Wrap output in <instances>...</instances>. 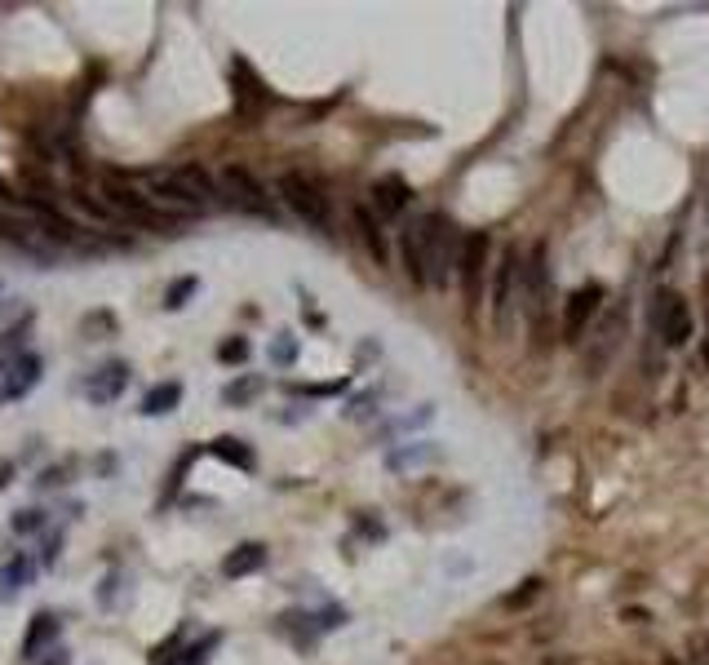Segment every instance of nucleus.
Wrapping results in <instances>:
<instances>
[{
	"label": "nucleus",
	"instance_id": "obj_1",
	"mask_svg": "<svg viewBox=\"0 0 709 665\" xmlns=\"http://www.w3.org/2000/svg\"><path fill=\"white\" fill-rule=\"evenodd\" d=\"M275 191H280V200L289 204V209L297 213V218L306 222V227H315V231H333V209H328V196H324V187L315 178H306V173H280V182H275Z\"/></svg>",
	"mask_w": 709,
	"mask_h": 665
},
{
	"label": "nucleus",
	"instance_id": "obj_2",
	"mask_svg": "<svg viewBox=\"0 0 709 665\" xmlns=\"http://www.w3.org/2000/svg\"><path fill=\"white\" fill-rule=\"evenodd\" d=\"M647 324H652V333L661 337L665 346H683L687 337H692V311H687V302L678 298L674 289H661L652 298V311H647Z\"/></svg>",
	"mask_w": 709,
	"mask_h": 665
},
{
	"label": "nucleus",
	"instance_id": "obj_3",
	"mask_svg": "<svg viewBox=\"0 0 709 665\" xmlns=\"http://www.w3.org/2000/svg\"><path fill=\"white\" fill-rule=\"evenodd\" d=\"M426 231H430V280H435V289H444V284L452 280V271H457V262H461L457 227H452L444 213H430Z\"/></svg>",
	"mask_w": 709,
	"mask_h": 665
},
{
	"label": "nucleus",
	"instance_id": "obj_4",
	"mask_svg": "<svg viewBox=\"0 0 709 665\" xmlns=\"http://www.w3.org/2000/svg\"><path fill=\"white\" fill-rule=\"evenodd\" d=\"M488 231H470L461 240V262H457V275H461V293H466V306L475 311L479 298H484V280H488Z\"/></svg>",
	"mask_w": 709,
	"mask_h": 665
},
{
	"label": "nucleus",
	"instance_id": "obj_5",
	"mask_svg": "<svg viewBox=\"0 0 709 665\" xmlns=\"http://www.w3.org/2000/svg\"><path fill=\"white\" fill-rule=\"evenodd\" d=\"M222 196H231L240 209H249V213H258V218H275V209H271V200H266V191H262V182L253 178L244 165H226L222 169Z\"/></svg>",
	"mask_w": 709,
	"mask_h": 665
},
{
	"label": "nucleus",
	"instance_id": "obj_6",
	"mask_svg": "<svg viewBox=\"0 0 709 665\" xmlns=\"http://www.w3.org/2000/svg\"><path fill=\"white\" fill-rule=\"evenodd\" d=\"M40 377H45V360L32 351H23L18 360L0 364V404H14V399H23L27 391H36Z\"/></svg>",
	"mask_w": 709,
	"mask_h": 665
},
{
	"label": "nucleus",
	"instance_id": "obj_7",
	"mask_svg": "<svg viewBox=\"0 0 709 665\" xmlns=\"http://www.w3.org/2000/svg\"><path fill=\"white\" fill-rule=\"evenodd\" d=\"M399 249H404V271L417 289L430 284V231H426V218H413L404 231H399Z\"/></svg>",
	"mask_w": 709,
	"mask_h": 665
},
{
	"label": "nucleus",
	"instance_id": "obj_8",
	"mask_svg": "<svg viewBox=\"0 0 709 665\" xmlns=\"http://www.w3.org/2000/svg\"><path fill=\"white\" fill-rule=\"evenodd\" d=\"M519 284H523L519 249H515V244H506V253H501V262H497V280H492V315H497V324L506 320L510 306H515Z\"/></svg>",
	"mask_w": 709,
	"mask_h": 665
},
{
	"label": "nucleus",
	"instance_id": "obj_9",
	"mask_svg": "<svg viewBox=\"0 0 709 665\" xmlns=\"http://www.w3.org/2000/svg\"><path fill=\"white\" fill-rule=\"evenodd\" d=\"M125 386H129V364L125 360H111V364H102L94 368V373L80 382V391H85L89 404H111V399H120L125 395Z\"/></svg>",
	"mask_w": 709,
	"mask_h": 665
},
{
	"label": "nucleus",
	"instance_id": "obj_10",
	"mask_svg": "<svg viewBox=\"0 0 709 665\" xmlns=\"http://www.w3.org/2000/svg\"><path fill=\"white\" fill-rule=\"evenodd\" d=\"M599 306H603V289H599V284H581V289L568 298V306H563V337H568L572 346L581 342L585 324L594 320V311H599Z\"/></svg>",
	"mask_w": 709,
	"mask_h": 665
},
{
	"label": "nucleus",
	"instance_id": "obj_11",
	"mask_svg": "<svg viewBox=\"0 0 709 665\" xmlns=\"http://www.w3.org/2000/svg\"><path fill=\"white\" fill-rule=\"evenodd\" d=\"M36 572H40V564H36L32 550H14V555L0 564V599H14L23 586H32Z\"/></svg>",
	"mask_w": 709,
	"mask_h": 665
},
{
	"label": "nucleus",
	"instance_id": "obj_12",
	"mask_svg": "<svg viewBox=\"0 0 709 665\" xmlns=\"http://www.w3.org/2000/svg\"><path fill=\"white\" fill-rule=\"evenodd\" d=\"M413 204V191H408L404 178H395V173H386V178L373 182V209L386 213V218H399V213Z\"/></svg>",
	"mask_w": 709,
	"mask_h": 665
},
{
	"label": "nucleus",
	"instance_id": "obj_13",
	"mask_svg": "<svg viewBox=\"0 0 709 665\" xmlns=\"http://www.w3.org/2000/svg\"><path fill=\"white\" fill-rule=\"evenodd\" d=\"M58 630H63V621H58V612H36L32 617V626H27V634H23V657L27 661H40L45 657V648L58 639Z\"/></svg>",
	"mask_w": 709,
	"mask_h": 665
},
{
	"label": "nucleus",
	"instance_id": "obj_14",
	"mask_svg": "<svg viewBox=\"0 0 709 665\" xmlns=\"http://www.w3.org/2000/svg\"><path fill=\"white\" fill-rule=\"evenodd\" d=\"M266 564V546L262 541H244V546H235L231 555L222 559V577H249V572H258Z\"/></svg>",
	"mask_w": 709,
	"mask_h": 665
},
{
	"label": "nucleus",
	"instance_id": "obj_15",
	"mask_svg": "<svg viewBox=\"0 0 709 665\" xmlns=\"http://www.w3.org/2000/svg\"><path fill=\"white\" fill-rule=\"evenodd\" d=\"M351 222H355L359 240L368 244V253H373V262H377V266H386V262H390V249H386V235H382V227H377V218L364 209V204H359V209L351 213Z\"/></svg>",
	"mask_w": 709,
	"mask_h": 665
},
{
	"label": "nucleus",
	"instance_id": "obj_16",
	"mask_svg": "<svg viewBox=\"0 0 709 665\" xmlns=\"http://www.w3.org/2000/svg\"><path fill=\"white\" fill-rule=\"evenodd\" d=\"M182 404V382H160L142 395V417H164Z\"/></svg>",
	"mask_w": 709,
	"mask_h": 665
},
{
	"label": "nucleus",
	"instance_id": "obj_17",
	"mask_svg": "<svg viewBox=\"0 0 709 665\" xmlns=\"http://www.w3.org/2000/svg\"><path fill=\"white\" fill-rule=\"evenodd\" d=\"M209 453H213V457H222V462H231V466H240V470H249V466H253V448L244 444V439H235V435L213 439Z\"/></svg>",
	"mask_w": 709,
	"mask_h": 665
},
{
	"label": "nucleus",
	"instance_id": "obj_18",
	"mask_svg": "<svg viewBox=\"0 0 709 665\" xmlns=\"http://www.w3.org/2000/svg\"><path fill=\"white\" fill-rule=\"evenodd\" d=\"M258 395H262V377H258V373H244V377H235V382H231V386H226V391H222V399H226V404H231V408L249 404V399H258Z\"/></svg>",
	"mask_w": 709,
	"mask_h": 665
},
{
	"label": "nucleus",
	"instance_id": "obj_19",
	"mask_svg": "<svg viewBox=\"0 0 709 665\" xmlns=\"http://www.w3.org/2000/svg\"><path fill=\"white\" fill-rule=\"evenodd\" d=\"M235 85H240V107H244V111H249L253 102H266V89H262V80L253 76V71L244 67V63H235Z\"/></svg>",
	"mask_w": 709,
	"mask_h": 665
},
{
	"label": "nucleus",
	"instance_id": "obj_20",
	"mask_svg": "<svg viewBox=\"0 0 709 665\" xmlns=\"http://www.w3.org/2000/svg\"><path fill=\"white\" fill-rule=\"evenodd\" d=\"M218 643H222V634H204V639H195L173 665H209V657H213V648H218Z\"/></svg>",
	"mask_w": 709,
	"mask_h": 665
},
{
	"label": "nucleus",
	"instance_id": "obj_21",
	"mask_svg": "<svg viewBox=\"0 0 709 665\" xmlns=\"http://www.w3.org/2000/svg\"><path fill=\"white\" fill-rule=\"evenodd\" d=\"M541 590H546V581H541V577H528V581H519V590H515V595H506L501 603H506L510 612H519V608H528V603L537 599Z\"/></svg>",
	"mask_w": 709,
	"mask_h": 665
},
{
	"label": "nucleus",
	"instance_id": "obj_22",
	"mask_svg": "<svg viewBox=\"0 0 709 665\" xmlns=\"http://www.w3.org/2000/svg\"><path fill=\"white\" fill-rule=\"evenodd\" d=\"M195 289H200V280H195V275H182V280L169 284V293H164V306H169V311H178V306H187V298H195Z\"/></svg>",
	"mask_w": 709,
	"mask_h": 665
},
{
	"label": "nucleus",
	"instance_id": "obj_23",
	"mask_svg": "<svg viewBox=\"0 0 709 665\" xmlns=\"http://www.w3.org/2000/svg\"><path fill=\"white\" fill-rule=\"evenodd\" d=\"M27 329H32V320H23V324H14L5 337H0V364H9V360H18V346H23V337Z\"/></svg>",
	"mask_w": 709,
	"mask_h": 665
},
{
	"label": "nucleus",
	"instance_id": "obj_24",
	"mask_svg": "<svg viewBox=\"0 0 709 665\" xmlns=\"http://www.w3.org/2000/svg\"><path fill=\"white\" fill-rule=\"evenodd\" d=\"M218 360L222 364H244V360H249V337H231V342H222Z\"/></svg>",
	"mask_w": 709,
	"mask_h": 665
},
{
	"label": "nucleus",
	"instance_id": "obj_25",
	"mask_svg": "<svg viewBox=\"0 0 709 665\" xmlns=\"http://www.w3.org/2000/svg\"><path fill=\"white\" fill-rule=\"evenodd\" d=\"M430 453H435V444H417V448H404V453H390V457H386V462H390V466H395V470H399V466H413V462H426V457H430Z\"/></svg>",
	"mask_w": 709,
	"mask_h": 665
},
{
	"label": "nucleus",
	"instance_id": "obj_26",
	"mask_svg": "<svg viewBox=\"0 0 709 665\" xmlns=\"http://www.w3.org/2000/svg\"><path fill=\"white\" fill-rule=\"evenodd\" d=\"M40 528H45V515H40V510H18V515H14L18 537H32V532H40Z\"/></svg>",
	"mask_w": 709,
	"mask_h": 665
},
{
	"label": "nucleus",
	"instance_id": "obj_27",
	"mask_svg": "<svg viewBox=\"0 0 709 665\" xmlns=\"http://www.w3.org/2000/svg\"><path fill=\"white\" fill-rule=\"evenodd\" d=\"M98 329L116 333V315H111V311H94V315H89V320H85V337H94Z\"/></svg>",
	"mask_w": 709,
	"mask_h": 665
},
{
	"label": "nucleus",
	"instance_id": "obj_28",
	"mask_svg": "<svg viewBox=\"0 0 709 665\" xmlns=\"http://www.w3.org/2000/svg\"><path fill=\"white\" fill-rule=\"evenodd\" d=\"M271 360H275V364H289V360H297V342H293L289 333H284L280 342L271 346Z\"/></svg>",
	"mask_w": 709,
	"mask_h": 665
},
{
	"label": "nucleus",
	"instance_id": "obj_29",
	"mask_svg": "<svg viewBox=\"0 0 709 665\" xmlns=\"http://www.w3.org/2000/svg\"><path fill=\"white\" fill-rule=\"evenodd\" d=\"M687 652H692V665H709V634H692Z\"/></svg>",
	"mask_w": 709,
	"mask_h": 665
},
{
	"label": "nucleus",
	"instance_id": "obj_30",
	"mask_svg": "<svg viewBox=\"0 0 709 665\" xmlns=\"http://www.w3.org/2000/svg\"><path fill=\"white\" fill-rule=\"evenodd\" d=\"M36 665H71V652L67 648H54V652H45Z\"/></svg>",
	"mask_w": 709,
	"mask_h": 665
},
{
	"label": "nucleus",
	"instance_id": "obj_31",
	"mask_svg": "<svg viewBox=\"0 0 709 665\" xmlns=\"http://www.w3.org/2000/svg\"><path fill=\"white\" fill-rule=\"evenodd\" d=\"M621 617H625V621H630V626H639V621H652V612H643V608H625V612H621Z\"/></svg>",
	"mask_w": 709,
	"mask_h": 665
},
{
	"label": "nucleus",
	"instance_id": "obj_32",
	"mask_svg": "<svg viewBox=\"0 0 709 665\" xmlns=\"http://www.w3.org/2000/svg\"><path fill=\"white\" fill-rule=\"evenodd\" d=\"M541 665H577V661H568V657H541Z\"/></svg>",
	"mask_w": 709,
	"mask_h": 665
},
{
	"label": "nucleus",
	"instance_id": "obj_33",
	"mask_svg": "<svg viewBox=\"0 0 709 665\" xmlns=\"http://www.w3.org/2000/svg\"><path fill=\"white\" fill-rule=\"evenodd\" d=\"M9 470H14V466H9V462H0V488L9 484Z\"/></svg>",
	"mask_w": 709,
	"mask_h": 665
},
{
	"label": "nucleus",
	"instance_id": "obj_34",
	"mask_svg": "<svg viewBox=\"0 0 709 665\" xmlns=\"http://www.w3.org/2000/svg\"><path fill=\"white\" fill-rule=\"evenodd\" d=\"M701 360L709 364V333H705V342H701Z\"/></svg>",
	"mask_w": 709,
	"mask_h": 665
},
{
	"label": "nucleus",
	"instance_id": "obj_35",
	"mask_svg": "<svg viewBox=\"0 0 709 665\" xmlns=\"http://www.w3.org/2000/svg\"><path fill=\"white\" fill-rule=\"evenodd\" d=\"M661 665H683V661H678V657H661Z\"/></svg>",
	"mask_w": 709,
	"mask_h": 665
}]
</instances>
